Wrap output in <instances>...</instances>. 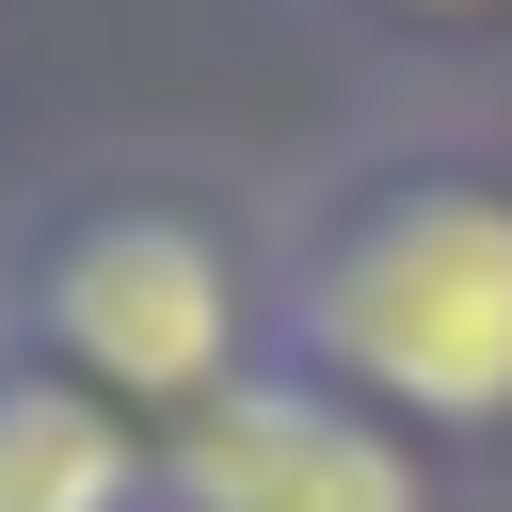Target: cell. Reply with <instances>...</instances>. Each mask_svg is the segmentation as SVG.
I'll list each match as a JSON object with an SVG mask.
<instances>
[{
    "instance_id": "cell-3",
    "label": "cell",
    "mask_w": 512,
    "mask_h": 512,
    "mask_svg": "<svg viewBox=\"0 0 512 512\" xmlns=\"http://www.w3.org/2000/svg\"><path fill=\"white\" fill-rule=\"evenodd\" d=\"M160 512H464V464L272 352L240 400L160 432Z\"/></svg>"
},
{
    "instance_id": "cell-4",
    "label": "cell",
    "mask_w": 512,
    "mask_h": 512,
    "mask_svg": "<svg viewBox=\"0 0 512 512\" xmlns=\"http://www.w3.org/2000/svg\"><path fill=\"white\" fill-rule=\"evenodd\" d=\"M0 512H160V432L0 336Z\"/></svg>"
},
{
    "instance_id": "cell-2",
    "label": "cell",
    "mask_w": 512,
    "mask_h": 512,
    "mask_svg": "<svg viewBox=\"0 0 512 512\" xmlns=\"http://www.w3.org/2000/svg\"><path fill=\"white\" fill-rule=\"evenodd\" d=\"M0 336L144 432H192L272 368V208L192 160H80L0 224Z\"/></svg>"
},
{
    "instance_id": "cell-1",
    "label": "cell",
    "mask_w": 512,
    "mask_h": 512,
    "mask_svg": "<svg viewBox=\"0 0 512 512\" xmlns=\"http://www.w3.org/2000/svg\"><path fill=\"white\" fill-rule=\"evenodd\" d=\"M272 352L416 448H512V144L384 128L272 208Z\"/></svg>"
},
{
    "instance_id": "cell-5",
    "label": "cell",
    "mask_w": 512,
    "mask_h": 512,
    "mask_svg": "<svg viewBox=\"0 0 512 512\" xmlns=\"http://www.w3.org/2000/svg\"><path fill=\"white\" fill-rule=\"evenodd\" d=\"M304 16L384 64H512V0H304Z\"/></svg>"
}]
</instances>
